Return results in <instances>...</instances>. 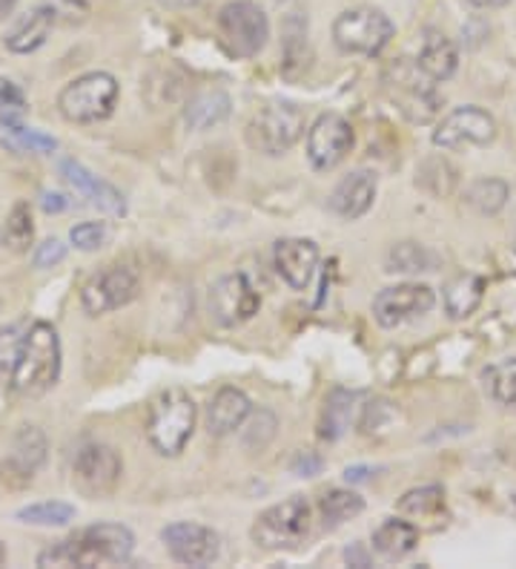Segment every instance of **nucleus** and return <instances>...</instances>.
Returning a JSON list of instances; mask_svg holds the SVG:
<instances>
[{
  "instance_id": "nucleus-31",
  "label": "nucleus",
  "mask_w": 516,
  "mask_h": 569,
  "mask_svg": "<svg viewBox=\"0 0 516 569\" xmlns=\"http://www.w3.org/2000/svg\"><path fill=\"white\" fill-rule=\"evenodd\" d=\"M436 257L419 242H396L385 257L387 273H425L434 271Z\"/></svg>"
},
{
  "instance_id": "nucleus-13",
  "label": "nucleus",
  "mask_w": 516,
  "mask_h": 569,
  "mask_svg": "<svg viewBox=\"0 0 516 569\" xmlns=\"http://www.w3.org/2000/svg\"><path fill=\"white\" fill-rule=\"evenodd\" d=\"M353 144H356V136H353L351 121L338 112H322L307 130V161L313 170L327 173L347 159Z\"/></svg>"
},
{
  "instance_id": "nucleus-32",
  "label": "nucleus",
  "mask_w": 516,
  "mask_h": 569,
  "mask_svg": "<svg viewBox=\"0 0 516 569\" xmlns=\"http://www.w3.org/2000/svg\"><path fill=\"white\" fill-rule=\"evenodd\" d=\"M3 127V136L0 141L7 147H12L14 153H55L58 141L52 136L41 130H32V127H23V121H9Z\"/></svg>"
},
{
  "instance_id": "nucleus-47",
  "label": "nucleus",
  "mask_w": 516,
  "mask_h": 569,
  "mask_svg": "<svg viewBox=\"0 0 516 569\" xmlns=\"http://www.w3.org/2000/svg\"><path fill=\"white\" fill-rule=\"evenodd\" d=\"M468 3L476 9H503L508 7L510 0H468Z\"/></svg>"
},
{
  "instance_id": "nucleus-6",
  "label": "nucleus",
  "mask_w": 516,
  "mask_h": 569,
  "mask_svg": "<svg viewBox=\"0 0 516 569\" xmlns=\"http://www.w3.org/2000/svg\"><path fill=\"white\" fill-rule=\"evenodd\" d=\"M396 36V27L382 9L356 7L344 9L333 21V43L344 56H378Z\"/></svg>"
},
{
  "instance_id": "nucleus-49",
  "label": "nucleus",
  "mask_w": 516,
  "mask_h": 569,
  "mask_svg": "<svg viewBox=\"0 0 516 569\" xmlns=\"http://www.w3.org/2000/svg\"><path fill=\"white\" fill-rule=\"evenodd\" d=\"M7 563V547H3V541H0V567Z\"/></svg>"
},
{
  "instance_id": "nucleus-1",
  "label": "nucleus",
  "mask_w": 516,
  "mask_h": 569,
  "mask_svg": "<svg viewBox=\"0 0 516 569\" xmlns=\"http://www.w3.org/2000/svg\"><path fill=\"white\" fill-rule=\"evenodd\" d=\"M135 552V535L124 523H92L52 543L38 556V567H115Z\"/></svg>"
},
{
  "instance_id": "nucleus-28",
  "label": "nucleus",
  "mask_w": 516,
  "mask_h": 569,
  "mask_svg": "<svg viewBox=\"0 0 516 569\" xmlns=\"http://www.w3.org/2000/svg\"><path fill=\"white\" fill-rule=\"evenodd\" d=\"M396 512L413 518V521H439V518H445V489L439 483L411 489L399 498Z\"/></svg>"
},
{
  "instance_id": "nucleus-10",
  "label": "nucleus",
  "mask_w": 516,
  "mask_h": 569,
  "mask_svg": "<svg viewBox=\"0 0 516 569\" xmlns=\"http://www.w3.org/2000/svg\"><path fill=\"white\" fill-rule=\"evenodd\" d=\"M206 308H210V320L219 328H239L259 313L262 297L244 273H227L210 288Z\"/></svg>"
},
{
  "instance_id": "nucleus-43",
  "label": "nucleus",
  "mask_w": 516,
  "mask_h": 569,
  "mask_svg": "<svg viewBox=\"0 0 516 569\" xmlns=\"http://www.w3.org/2000/svg\"><path fill=\"white\" fill-rule=\"evenodd\" d=\"M344 561L351 563V567H371V558H367V552L362 549V543H353V547H347V552H344Z\"/></svg>"
},
{
  "instance_id": "nucleus-30",
  "label": "nucleus",
  "mask_w": 516,
  "mask_h": 569,
  "mask_svg": "<svg viewBox=\"0 0 516 569\" xmlns=\"http://www.w3.org/2000/svg\"><path fill=\"white\" fill-rule=\"evenodd\" d=\"M508 199H510L508 181L490 179V176H485V179H474L468 184V190H465V202L482 216H496L505 204H508Z\"/></svg>"
},
{
  "instance_id": "nucleus-19",
  "label": "nucleus",
  "mask_w": 516,
  "mask_h": 569,
  "mask_svg": "<svg viewBox=\"0 0 516 569\" xmlns=\"http://www.w3.org/2000/svg\"><path fill=\"white\" fill-rule=\"evenodd\" d=\"M376 190V173H371V170H356V173L344 176L338 181L336 188H333L331 199H327V204H331V210L336 216H342L347 222H356V219H362L373 208Z\"/></svg>"
},
{
  "instance_id": "nucleus-38",
  "label": "nucleus",
  "mask_w": 516,
  "mask_h": 569,
  "mask_svg": "<svg viewBox=\"0 0 516 569\" xmlns=\"http://www.w3.org/2000/svg\"><path fill=\"white\" fill-rule=\"evenodd\" d=\"M27 96L14 81L9 78H0V124H9V121H23L27 116Z\"/></svg>"
},
{
  "instance_id": "nucleus-42",
  "label": "nucleus",
  "mask_w": 516,
  "mask_h": 569,
  "mask_svg": "<svg viewBox=\"0 0 516 569\" xmlns=\"http://www.w3.org/2000/svg\"><path fill=\"white\" fill-rule=\"evenodd\" d=\"M324 469V460L318 458L316 451H299L296 458L290 460V472L296 478H316Z\"/></svg>"
},
{
  "instance_id": "nucleus-46",
  "label": "nucleus",
  "mask_w": 516,
  "mask_h": 569,
  "mask_svg": "<svg viewBox=\"0 0 516 569\" xmlns=\"http://www.w3.org/2000/svg\"><path fill=\"white\" fill-rule=\"evenodd\" d=\"M164 9H193L199 7V0H155Z\"/></svg>"
},
{
  "instance_id": "nucleus-37",
  "label": "nucleus",
  "mask_w": 516,
  "mask_h": 569,
  "mask_svg": "<svg viewBox=\"0 0 516 569\" xmlns=\"http://www.w3.org/2000/svg\"><path fill=\"white\" fill-rule=\"evenodd\" d=\"M275 429H279V420H275V415L273 411L262 409L259 415H253L250 426L244 429V446H247L250 451L267 449L270 440L275 438Z\"/></svg>"
},
{
  "instance_id": "nucleus-45",
  "label": "nucleus",
  "mask_w": 516,
  "mask_h": 569,
  "mask_svg": "<svg viewBox=\"0 0 516 569\" xmlns=\"http://www.w3.org/2000/svg\"><path fill=\"white\" fill-rule=\"evenodd\" d=\"M371 472V466H347V469H344V480H347V483H362V480H367Z\"/></svg>"
},
{
  "instance_id": "nucleus-2",
  "label": "nucleus",
  "mask_w": 516,
  "mask_h": 569,
  "mask_svg": "<svg viewBox=\"0 0 516 569\" xmlns=\"http://www.w3.org/2000/svg\"><path fill=\"white\" fill-rule=\"evenodd\" d=\"M61 377V337L47 320H34L23 337L21 355L7 377L9 391L21 397H38L49 391Z\"/></svg>"
},
{
  "instance_id": "nucleus-27",
  "label": "nucleus",
  "mask_w": 516,
  "mask_h": 569,
  "mask_svg": "<svg viewBox=\"0 0 516 569\" xmlns=\"http://www.w3.org/2000/svg\"><path fill=\"white\" fill-rule=\"evenodd\" d=\"M230 116V96L221 90H206L190 98V104L184 110V121L190 130L204 132L219 127L221 121H227Z\"/></svg>"
},
{
  "instance_id": "nucleus-21",
  "label": "nucleus",
  "mask_w": 516,
  "mask_h": 569,
  "mask_svg": "<svg viewBox=\"0 0 516 569\" xmlns=\"http://www.w3.org/2000/svg\"><path fill=\"white\" fill-rule=\"evenodd\" d=\"M253 411L250 397L235 386H224L215 391V397L206 406V435L210 438H230L244 426V420Z\"/></svg>"
},
{
  "instance_id": "nucleus-34",
  "label": "nucleus",
  "mask_w": 516,
  "mask_h": 569,
  "mask_svg": "<svg viewBox=\"0 0 516 569\" xmlns=\"http://www.w3.org/2000/svg\"><path fill=\"white\" fill-rule=\"evenodd\" d=\"M34 242V219L32 208L27 202H18L7 216V224H3V244H7L12 253H27Z\"/></svg>"
},
{
  "instance_id": "nucleus-36",
  "label": "nucleus",
  "mask_w": 516,
  "mask_h": 569,
  "mask_svg": "<svg viewBox=\"0 0 516 569\" xmlns=\"http://www.w3.org/2000/svg\"><path fill=\"white\" fill-rule=\"evenodd\" d=\"M29 326H32V322L18 320L12 322V326L0 328V377L12 375V368L14 362H18V355H21L23 337H27Z\"/></svg>"
},
{
  "instance_id": "nucleus-8",
  "label": "nucleus",
  "mask_w": 516,
  "mask_h": 569,
  "mask_svg": "<svg viewBox=\"0 0 516 569\" xmlns=\"http://www.w3.org/2000/svg\"><path fill=\"white\" fill-rule=\"evenodd\" d=\"M304 136V110L293 101H273L253 116L247 141L264 156H284Z\"/></svg>"
},
{
  "instance_id": "nucleus-25",
  "label": "nucleus",
  "mask_w": 516,
  "mask_h": 569,
  "mask_svg": "<svg viewBox=\"0 0 516 569\" xmlns=\"http://www.w3.org/2000/svg\"><path fill=\"white\" fill-rule=\"evenodd\" d=\"M482 297H485V279L476 273H459L442 288V306L451 320H468L479 308Z\"/></svg>"
},
{
  "instance_id": "nucleus-18",
  "label": "nucleus",
  "mask_w": 516,
  "mask_h": 569,
  "mask_svg": "<svg viewBox=\"0 0 516 569\" xmlns=\"http://www.w3.org/2000/svg\"><path fill=\"white\" fill-rule=\"evenodd\" d=\"M47 460V438L38 426H21L14 435L12 451H9L7 463H3V480L12 487H27L38 475V469Z\"/></svg>"
},
{
  "instance_id": "nucleus-14",
  "label": "nucleus",
  "mask_w": 516,
  "mask_h": 569,
  "mask_svg": "<svg viewBox=\"0 0 516 569\" xmlns=\"http://www.w3.org/2000/svg\"><path fill=\"white\" fill-rule=\"evenodd\" d=\"M393 78L387 87L393 90V101L399 104L413 124H427L439 112V96H436V83L425 78V72L416 67V61H402L393 67Z\"/></svg>"
},
{
  "instance_id": "nucleus-4",
  "label": "nucleus",
  "mask_w": 516,
  "mask_h": 569,
  "mask_svg": "<svg viewBox=\"0 0 516 569\" xmlns=\"http://www.w3.org/2000/svg\"><path fill=\"white\" fill-rule=\"evenodd\" d=\"M310 532H313V507L307 503V498L293 495V498L264 509L253 521L250 538L255 547L279 552V549L302 547Z\"/></svg>"
},
{
  "instance_id": "nucleus-39",
  "label": "nucleus",
  "mask_w": 516,
  "mask_h": 569,
  "mask_svg": "<svg viewBox=\"0 0 516 569\" xmlns=\"http://www.w3.org/2000/svg\"><path fill=\"white\" fill-rule=\"evenodd\" d=\"M41 7H47L55 18V27H81L90 21V3L87 0H41Z\"/></svg>"
},
{
  "instance_id": "nucleus-44",
  "label": "nucleus",
  "mask_w": 516,
  "mask_h": 569,
  "mask_svg": "<svg viewBox=\"0 0 516 569\" xmlns=\"http://www.w3.org/2000/svg\"><path fill=\"white\" fill-rule=\"evenodd\" d=\"M41 208L47 210V213H61V210L69 208V202H67V196L61 193H43Z\"/></svg>"
},
{
  "instance_id": "nucleus-11",
  "label": "nucleus",
  "mask_w": 516,
  "mask_h": 569,
  "mask_svg": "<svg viewBox=\"0 0 516 569\" xmlns=\"http://www.w3.org/2000/svg\"><path fill=\"white\" fill-rule=\"evenodd\" d=\"M436 293L431 284L422 282H402L382 288L373 297V320L382 328L393 331V328L405 326L411 320H419L427 311H434Z\"/></svg>"
},
{
  "instance_id": "nucleus-41",
  "label": "nucleus",
  "mask_w": 516,
  "mask_h": 569,
  "mask_svg": "<svg viewBox=\"0 0 516 569\" xmlns=\"http://www.w3.org/2000/svg\"><path fill=\"white\" fill-rule=\"evenodd\" d=\"M63 259H67V244H63L61 239H49V242L38 244L32 262H34V268L47 271V268H58Z\"/></svg>"
},
{
  "instance_id": "nucleus-12",
  "label": "nucleus",
  "mask_w": 516,
  "mask_h": 569,
  "mask_svg": "<svg viewBox=\"0 0 516 569\" xmlns=\"http://www.w3.org/2000/svg\"><path fill=\"white\" fill-rule=\"evenodd\" d=\"M496 139V119L482 107H456L436 124L434 144L442 150H471L488 147Z\"/></svg>"
},
{
  "instance_id": "nucleus-48",
  "label": "nucleus",
  "mask_w": 516,
  "mask_h": 569,
  "mask_svg": "<svg viewBox=\"0 0 516 569\" xmlns=\"http://www.w3.org/2000/svg\"><path fill=\"white\" fill-rule=\"evenodd\" d=\"M14 7H18V0H0V21L9 18L14 12Z\"/></svg>"
},
{
  "instance_id": "nucleus-16",
  "label": "nucleus",
  "mask_w": 516,
  "mask_h": 569,
  "mask_svg": "<svg viewBox=\"0 0 516 569\" xmlns=\"http://www.w3.org/2000/svg\"><path fill=\"white\" fill-rule=\"evenodd\" d=\"M78 487L92 498H107L115 492L124 475V460L118 458V451L107 443H87L78 449L75 463H72Z\"/></svg>"
},
{
  "instance_id": "nucleus-24",
  "label": "nucleus",
  "mask_w": 516,
  "mask_h": 569,
  "mask_svg": "<svg viewBox=\"0 0 516 569\" xmlns=\"http://www.w3.org/2000/svg\"><path fill=\"white\" fill-rule=\"evenodd\" d=\"M371 543L385 561H402L419 547V527L411 521H402V518H387L376 527Z\"/></svg>"
},
{
  "instance_id": "nucleus-23",
  "label": "nucleus",
  "mask_w": 516,
  "mask_h": 569,
  "mask_svg": "<svg viewBox=\"0 0 516 569\" xmlns=\"http://www.w3.org/2000/svg\"><path fill=\"white\" fill-rule=\"evenodd\" d=\"M416 67L425 72V78H431L434 83H442L447 78H454L456 67H459V52H456L451 38L436 32V29H427L425 38H422Z\"/></svg>"
},
{
  "instance_id": "nucleus-3",
  "label": "nucleus",
  "mask_w": 516,
  "mask_h": 569,
  "mask_svg": "<svg viewBox=\"0 0 516 569\" xmlns=\"http://www.w3.org/2000/svg\"><path fill=\"white\" fill-rule=\"evenodd\" d=\"M199 420V406L184 389L161 391L150 406L146 417V440L161 458H179L186 449Z\"/></svg>"
},
{
  "instance_id": "nucleus-22",
  "label": "nucleus",
  "mask_w": 516,
  "mask_h": 569,
  "mask_svg": "<svg viewBox=\"0 0 516 569\" xmlns=\"http://www.w3.org/2000/svg\"><path fill=\"white\" fill-rule=\"evenodd\" d=\"M52 29H55V18H52V12H49L47 7L38 3L32 12L21 14V18L9 27L3 43H7V49L14 52V56H29V52H38V49L47 43Z\"/></svg>"
},
{
  "instance_id": "nucleus-50",
  "label": "nucleus",
  "mask_w": 516,
  "mask_h": 569,
  "mask_svg": "<svg viewBox=\"0 0 516 569\" xmlns=\"http://www.w3.org/2000/svg\"><path fill=\"white\" fill-rule=\"evenodd\" d=\"M514 507H516V498H514Z\"/></svg>"
},
{
  "instance_id": "nucleus-35",
  "label": "nucleus",
  "mask_w": 516,
  "mask_h": 569,
  "mask_svg": "<svg viewBox=\"0 0 516 569\" xmlns=\"http://www.w3.org/2000/svg\"><path fill=\"white\" fill-rule=\"evenodd\" d=\"M14 518L29 527H67L75 521V507H69L63 500H43V503H32L14 512Z\"/></svg>"
},
{
  "instance_id": "nucleus-15",
  "label": "nucleus",
  "mask_w": 516,
  "mask_h": 569,
  "mask_svg": "<svg viewBox=\"0 0 516 569\" xmlns=\"http://www.w3.org/2000/svg\"><path fill=\"white\" fill-rule=\"evenodd\" d=\"M161 543L175 563L210 567L221 556V538L215 529L193 521H175L161 529Z\"/></svg>"
},
{
  "instance_id": "nucleus-26",
  "label": "nucleus",
  "mask_w": 516,
  "mask_h": 569,
  "mask_svg": "<svg viewBox=\"0 0 516 569\" xmlns=\"http://www.w3.org/2000/svg\"><path fill=\"white\" fill-rule=\"evenodd\" d=\"M358 391H347V389H333L324 400L322 409V423H318V438L322 440H342L347 435L353 423V415L358 409Z\"/></svg>"
},
{
  "instance_id": "nucleus-40",
  "label": "nucleus",
  "mask_w": 516,
  "mask_h": 569,
  "mask_svg": "<svg viewBox=\"0 0 516 569\" xmlns=\"http://www.w3.org/2000/svg\"><path fill=\"white\" fill-rule=\"evenodd\" d=\"M107 239H110V230H107L103 222H81L69 230V242L75 244L78 250H83V253L101 250L107 244Z\"/></svg>"
},
{
  "instance_id": "nucleus-5",
  "label": "nucleus",
  "mask_w": 516,
  "mask_h": 569,
  "mask_svg": "<svg viewBox=\"0 0 516 569\" xmlns=\"http://www.w3.org/2000/svg\"><path fill=\"white\" fill-rule=\"evenodd\" d=\"M118 104V81L110 72H87L58 92V112L69 124H98Z\"/></svg>"
},
{
  "instance_id": "nucleus-17",
  "label": "nucleus",
  "mask_w": 516,
  "mask_h": 569,
  "mask_svg": "<svg viewBox=\"0 0 516 569\" xmlns=\"http://www.w3.org/2000/svg\"><path fill=\"white\" fill-rule=\"evenodd\" d=\"M273 268L293 291H307L318 268V244L313 239H279L273 244Z\"/></svg>"
},
{
  "instance_id": "nucleus-29",
  "label": "nucleus",
  "mask_w": 516,
  "mask_h": 569,
  "mask_svg": "<svg viewBox=\"0 0 516 569\" xmlns=\"http://www.w3.org/2000/svg\"><path fill=\"white\" fill-rule=\"evenodd\" d=\"M318 512H322L324 527L336 529L365 512V498L353 489H327L318 500Z\"/></svg>"
},
{
  "instance_id": "nucleus-20",
  "label": "nucleus",
  "mask_w": 516,
  "mask_h": 569,
  "mask_svg": "<svg viewBox=\"0 0 516 569\" xmlns=\"http://www.w3.org/2000/svg\"><path fill=\"white\" fill-rule=\"evenodd\" d=\"M61 176L83 196L90 199V204H95L98 210L110 216H124L127 213V199L118 188H112L110 181L98 179L95 173H90L81 161L75 159H63L61 161Z\"/></svg>"
},
{
  "instance_id": "nucleus-7",
  "label": "nucleus",
  "mask_w": 516,
  "mask_h": 569,
  "mask_svg": "<svg viewBox=\"0 0 516 569\" xmlns=\"http://www.w3.org/2000/svg\"><path fill=\"white\" fill-rule=\"evenodd\" d=\"M215 23H219L221 43L227 47L230 56L255 58L267 47L270 18L253 0H230L227 7H221Z\"/></svg>"
},
{
  "instance_id": "nucleus-33",
  "label": "nucleus",
  "mask_w": 516,
  "mask_h": 569,
  "mask_svg": "<svg viewBox=\"0 0 516 569\" xmlns=\"http://www.w3.org/2000/svg\"><path fill=\"white\" fill-rule=\"evenodd\" d=\"M482 380H485V391L494 403L516 406V357L485 368Z\"/></svg>"
},
{
  "instance_id": "nucleus-9",
  "label": "nucleus",
  "mask_w": 516,
  "mask_h": 569,
  "mask_svg": "<svg viewBox=\"0 0 516 569\" xmlns=\"http://www.w3.org/2000/svg\"><path fill=\"white\" fill-rule=\"evenodd\" d=\"M138 288H141V277L135 268L127 262H112L83 282L81 308L90 317H103V313L130 306L138 297Z\"/></svg>"
}]
</instances>
